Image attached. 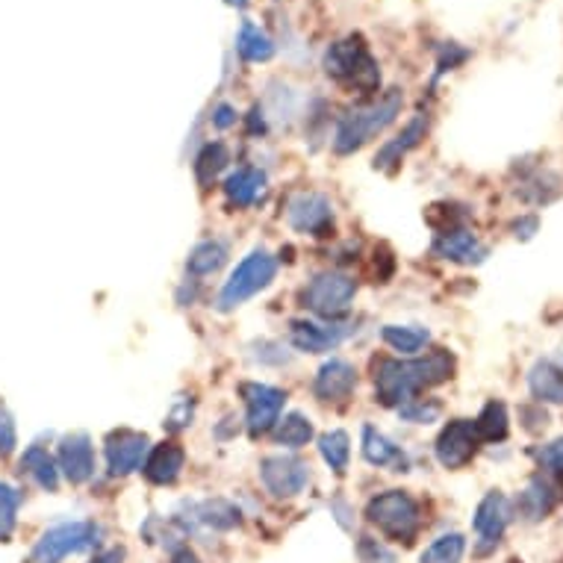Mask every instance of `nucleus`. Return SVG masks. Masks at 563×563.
Segmentation results:
<instances>
[{
	"label": "nucleus",
	"instance_id": "obj_1",
	"mask_svg": "<svg viewBox=\"0 0 563 563\" xmlns=\"http://www.w3.org/2000/svg\"><path fill=\"white\" fill-rule=\"evenodd\" d=\"M452 375L454 354L445 349L428 351L426 357H413V361L384 357V361L375 363V396H378L380 405L401 407L416 393L445 384Z\"/></svg>",
	"mask_w": 563,
	"mask_h": 563
},
{
	"label": "nucleus",
	"instance_id": "obj_2",
	"mask_svg": "<svg viewBox=\"0 0 563 563\" xmlns=\"http://www.w3.org/2000/svg\"><path fill=\"white\" fill-rule=\"evenodd\" d=\"M401 103H405L401 92L393 89V92L380 95L378 101L345 112L340 124H336V133H333V151L345 157V154H354L363 145H369L372 139L384 133L396 121V115L401 112Z\"/></svg>",
	"mask_w": 563,
	"mask_h": 563
},
{
	"label": "nucleus",
	"instance_id": "obj_3",
	"mask_svg": "<svg viewBox=\"0 0 563 563\" xmlns=\"http://www.w3.org/2000/svg\"><path fill=\"white\" fill-rule=\"evenodd\" d=\"M366 522L378 528L380 534L393 543L410 545L422 528V508L407 489H387V493H378L369 499Z\"/></svg>",
	"mask_w": 563,
	"mask_h": 563
},
{
	"label": "nucleus",
	"instance_id": "obj_4",
	"mask_svg": "<svg viewBox=\"0 0 563 563\" xmlns=\"http://www.w3.org/2000/svg\"><path fill=\"white\" fill-rule=\"evenodd\" d=\"M324 75L333 77L336 84L354 86L361 92H375L380 86V71L369 47L363 45L361 36H349L333 42L324 51Z\"/></svg>",
	"mask_w": 563,
	"mask_h": 563
},
{
	"label": "nucleus",
	"instance_id": "obj_5",
	"mask_svg": "<svg viewBox=\"0 0 563 563\" xmlns=\"http://www.w3.org/2000/svg\"><path fill=\"white\" fill-rule=\"evenodd\" d=\"M101 543V526L95 519H71L56 522L38 537L30 561L33 563H63L68 554H84L98 549Z\"/></svg>",
	"mask_w": 563,
	"mask_h": 563
},
{
	"label": "nucleus",
	"instance_id": "obj_6",
	"mask_svg": "<svg viewBox=\"0 0 563 563\" xmlns=\"http://www.w3.org/2000/svg\"><path fill=\"white\" fill-rule=\"evenodd\" d=\"M275 275L277 260L268 251H251L236 266V272L224 280L222 292H219V310H233V307L245 305L249 298L263 292L275 280Z\"/></svg>",
	"mask_w": 563,
	"mask_h": 563
},
{
	"label": "nucleus",
	"instance_id": "obj_7",
	"mask_svg": "<svg viewBox=\"0 0 563 563\" xmlns=\"http://www.w3.org/2000/svg\"><path fill=\"white\" fill-rule=\"evenodd\" d=\"M357 296V284L351 280L349 275H340V272H322L316 275L310 284L301 292V305L310 310V313L322 316V319H336L351 307Z\"/></svg>",
	"mask_w": 563,
	"mask_h": 563
},
{
	"label": "nucleus",
	"instance_id": "obj_8",
	"mask_svg": "<svg viewBox=\"0 0 563 563\" xmlns=\"http://www.w3.org/2000/svg\"><path fill=\"white\" fill-rule=\"evenodd\" d=\"M260 481L275 499H296L310 484V466L289 454H272L260 461Z\"/></svg>",
	"mask_w": 563,
	"mask_h": 563
},
{
	"label": "nucleus",
	"instance_id": "obj_9",
	"mask_svg": "<svg viewBox=\"0 0 563 563\" xmlns=\"http://www.w3.org/2000/svg\"><path fill=\"white\" fill-rule=\"evenodd\" d=\"M242 398H245V426L251 437L272 431L280 422V410L287 405V396L268 384H245Z\"/></svg>",
	"mask_w": 563,
	"mask_h": 563
},
{
	"label": "nucleus",
	"instance_id": "obj_10",
	"mask_svg": "<svg viewBox=\"0 0 563 563\" xmlns=\"http://www.w3.org/2000/svg\"><path fill=\"white\" fill-rule=\"evenodd\" d=\"M478 443L481 440L478 431H475V422H470V419H454V422H449L443 428V434L437 437V463L443 470H461V466H466L475 457Z\"/></svg>",
	"mask_w": 563,
	"mask_h": 563
},
{
	"label": "nucleus",
	"instance_id": "obj_11",
	"mask_svg": "<svg viewBox=\"0 0 563 563\" xmlns=\"http://www.w3.org/2000/svg\"><path fill=\"white\" fill-rule=\"evenodd\" d=\"M287 222L292 231L310 236H328L333 228V207L324 195L298 192L287 203Z\"/></svg>",
	"mask_w": 563,
	"mask_h": 563
},
{
	"label": "nucleus",
	"instance_id": "obj_12",
	"mask_svg": "<svg viewBox=\"0 0 563 563\" xmlns=\"http://www.w3.org/2000/svg\"><path fill=\"white\" fill-rule=\"evenodd\" d=\"M508 522H510L508 499L501 496L499 489H493V493H487V496L478 501L475 517H472V528H475V534H478V554L493 552V549L501 543V537H505V531H508Z\"/></svg>",
	"mask_w": 563,
	"mask_h": 563
},
{
	"label": "nucleus",
	"instance_id": "obj_13",
	"mask_svg": "<svg viewBox=\"0 0 563 563\" xmlns=\"http://www.w3.org/2000/svg\"><path fill=\"white\" fill-rule=\"evenodd\" d=\"M151 443L145 434H139V431H115L107 440V470L115 478H124L130 472L142 470Z\"/></svg>",
	"mask_w": 563,
	"mask_h": 563
},
{
	"label": "nucleus",
	"instance_id": "obj_14",
	"mask_svg": "<svg viewBox=\"0 0 563 563\" xmlns=\"http://www.w3.org/2000/svg\"><path fill=\"white\" fill-rule=\"evenodd\" d=\"M434 254L452 260V263H461V266H478L487 260V245L466 228H449L437 236Z\"/></svg>",
	"mask_w": 563,
	"mask_h": 563
},
{
	"label": "nucleus",
	"instance_id": "obj_15",
	"mask_svg": "<svg viewBox=\"0 0 563 563\" xmlns=\"http://www.w3.org/2000/svg\"><path fill=\"white\" fill-rule=\"evenodd\" d=\"M59 472L71 484H86L95 475V445L86 434H68L59 443Z\"/></svg>",
	"mask_w": 563,
	"mask_h": 563
},
{
	"label": "nucleus",
	"instance_id": "obj_16",
	"mask_svg": "<svg viewBox=\"0 0 563 563\" xmlns=\"http://www.w3.org/2000/svg\"><path fill=\"white\" fill-rule=\"evenodd\" d=\"M357 387V372L349 361H328L313 380V393L324 405H340Z\"/></svg>",
	"mask_w": 563,
	"mask_h": 563
},
{
	"label": "nucleus",
	"instance_id": "obj_17",
	"mask_svg": "<svg viewBox=\"0 0 563 563\" xmlns=\"http://www.w3.org/2000/svg\"><path fill=\"white\" fill-rule=\"evenodd\" d=\"M186 463V452L177 443H163L154 445L142 463V472H145V478L151 484H157V487H168V484H175L180 478V472H184Z\"/></svg>",
	"mask_w": 563,
	"mask_h": 563
},
{
	"label": "nucleus",
	"instance_id": "obj_18",
	"mask_svg": "<svg viewBox=\"0 0 563 563\" xmlns=\"http://www.w3.org/2000/svg\"><path fill=\"white\" fill-rule=\"evenodd\" d=\"M345 336H349L345 328H331V324L292 322V328H289V342H292L298 351H307V354L333 351Z\"/></svg>",
	"mask_w": 563,
	"mask_h": 563
},
{
	"label": "nucleus",
	"instance_id": "obj_19",
	"mask_svg": "<svg viewBox=\"0 0 563 563\" xmlns=\"http://www.w3.org/2000/svg\"><path fill=\"white\" fill-rule=\"evenodd\" d=\"M558 501H561V496H558V487H554L552 481L531 478V484L519 493L517 514L526 522H540V519H545L558 508Z\"/></svg>",
	"mask_w": 563,
	"mask_h": 563
},
{
	"label": "nucleus",
	"instance_id": "obj_20",
	"mask_svg": "<svg viewBox=\"0 0 563 563\" xmlns=\"http://www.w3.org/2000/svg\"><path fill=\"white\" fill-rule=\"evenodd\" d=\"M428 133V119L426 115H416L405 124V130L398 133L396 139H389L387 145L375 154V168H393L396 163H401L407 151H413Z\"/></svg>",
	"mask_w": 563,
	"mask_h": 563
},
{
	"label": "nucleus",
	"instance_id": "obj_21",
	"mask_svg": "<svg viewBox=\"0 0 563 563\" xmlns=\"http://www.w3.org/2000/svg\"><path fill=\"white\" fill-rule=\"evenodd\" d=\"M263 192H266V175L260 168L242 166L224 180V195L233 207H251L263 198Z\"/></svg>",
	"mask_w": 563,
	"mask_h": 563
},
{
	"label": "nucleus",
	"instance_id": "obj_22",
	"mask_svg": "<svg viewBox=\"0 0 563 563\" xmlns=\"http://www.w3.org/2000/svg\"><path fill=\"white\" fill-rule=\"evenodd\" d=\"M528 389L537 405H563V369L549 361L534 363V369L528 372Z\"/></svg>",
	"mask_w": 563,
	"mask_h": 563
},
{
	"label": "nucleus",
	"instance_id": "obj_23",
	"mask_svg": "<svg viewBox=\"0 0 563 563\" xmlns=\"http://www.w3.org/2000/svg\"><path fill=\"white\" fill-rule=\"evenodd\" d=\"M192 519L198 526L213 528V531H233V528H240L242 514L228 499H207L192 505Z\"/></svg>",
	"mask_w": 563,
	"mask_h": 563
},
{
	"label": "nucleus",
	"instance_id": "obj_24",
	"mask_svg": "<svg viewBox=\"0 0 563 563\" xmlns=\"http://www.w3.org/2000/svg\"><path fill=\"white\" fill-rule=\"evenodd\" d=\"M21 470L47 493H56V487H59V463L42 445H30L27 452L21 454Z\"/></svg>",
	"mask_w": 563,
	"mask_h": 563
},
{
	"label": "nucleus",
	"instance_id": "obj_25",
	"mask_svg": "<svg viewBox=\"0 0 563 563\" xmlns=\"http://www.w3.org/2000/svg\"><path fill=\"white\" fill-rule=\"evenodd\" d=\"M384 342H387L389 349L398 351L401 357H416L419 351L426 349L428 340H431V333L422 324H387L384 331H380Z\"/></svg>",
	"mask_w": 563,
	"mask_h": 563
},
{
	"label": "nucleus",
	"instance_id": "obj_26",
	"mask_svg": "<svg viewBox=\"0 0 563 563\" xmlns=\"http://www.w3.org/2000/svg\"><path fill=\"white\" fill-rule=\"evenodd\" d=\"M363 457L372 463V466H398V472H405V452L393 445L387 437L375 431V428H363Z\"/></svg>",
	"mask_w": 563,
	"mask_h": 563
},
{
	"label": "nucleus",
	"instance_id": "obj_27",
	"mask_svg": "<svg viewBox=\"0 0 563 563\" xmlns=\"http://www.w3.org/2000/svg\"><path fill=\"white\" fill-rule=\"evenodd\" d=\"M224 263H228V245L219 240H207L195 245L189 260H186V268H189V275L207 277L216 275Z\"/></svg>",
	"mask_w": 563,
	"mask_h": 563
},
{
	"label": "nucleus",
	"instance_id": "obj_28",
	"mask_svg": "<svg viewBox=\"0 0 563 563\" xmlns=\"http://www.w3.org/2000/svg\"><path fill=\"white\" fill-rule=\"evenodd\" d=\"M236 51L245 63H268L275 56V42L257 24L245 21L240 27V36H236Z\"/></svg>",
	"mask_w": 563,
	"mask_h": 563
},
{
	"label": "nucleus",
	"instance_id": "obj_29",
	"mask_svg": "<svg viewBox=\"0 0 563 563\" xmlns=\"http://www.w3.org/2000/svg\"><path fill=\"white\" fill-rule=\"evenodd\" d=\"M475 431H478V440H484V443H501L510 431L508 407L501 405V401L484 405V410L475 419Z\"/></svg>",
	"mask_w": 563,
	"mask_h": 563
},
{
	"label": "nucleus",
	"instance_id": "obj_30",
	"mask_svg": "<svg viewBox=\"0 0 563 563\" xmlns=\"http://www.w3.org/2000/svg\"><path fill=\"white\" fill-rule=\"evenodd\" d=\"M313 440V422L301 413L284 416L275 426V443L284 449H301Z\"/></svg>",
	"mask_w": 563,
	"mask_h": 563
},
{
	"label": "nucleus",
	"instance_id": "obj_31",
	"mask_svg": "<svg viewBox=\"0 0 563 563\" xmlns=\"http://www.w3.org/2000/svg\"><path fill=\"white\" fill-rule=\"evenodd\" d=\"M319 454H322V461L331 466L336 475H345L351 461V440L345 431H328L319 440Z\"/></svg>",
	"mask_w": 563,
	"mask_h": 563
},
{
	"label": "nucleus",
	"instance_id": "obj_32",
	"mask_svg": "<svg viewBox=\"0 0 563 563\" xmlns=\"http://www.w3.org/2000/svg\"><path fill=\"white\" fill-rule=\"evenodd\" d=\"M231 163L228 157V148H224L222 142H213V145H207V148L198 154L195 159V177H198V184L201 186H210L216 177L222 175V168Z\"/></svg>",
	"mask_w": 563,
	"mask_h": 563
},
{
	"label": "nucleus",
	"instance_id": "obj_33",
	"mask_svg": "<svg viewBox=\"0 0 563 563\" xmlns=\"http://www.w3.org/2000/svg\"><path fill=\"white\" fill-rule=\"evenodd\" d=\"M463 554H466L463 534H443L419 554V563H461Z\"/></svg>",
	"mask_w": 563,
	"mask_h": 563
},
{
	"label": "nucleus",
	"instance_id": "obj_34",
	"mask_svg": "<svg viewBox=\"0 0 563 563\" xmlns=\"http://www.w3.org/2000/svg\"><path fill=\"white\" fill-rule=\"evenodd\" d=\"M19 508H21V493L12 484L0 481V543H7L15 534L19 526Z\"/></svg>",
	"mask_w": 563,
	"mask_h": 563
},
{
	"label": "nucleus",
	"instance_id": "obj_35",
	"mask_svg": "<svg viewBox=\"0 0 563 563\" xmlns=\"http://www.w3.org/2000/svg\"><path fill=\"white\" fill-rule=\"evenodd\" d=\"M443 413V405L440 401H431V398H410L407 405L398 407V416L405 422H413V426H428V422H437Z\"/></svg>",
	"mask_w": 563,
	"mask_h": 563
},
{
	"label": "nucleus",
	"instance_id": "obj_36",
	"mask_svg": "<svg viewBox=\"0 0 563 563\" xmlns=\"http://www.w3.org/2000/svg\"><path fill=\"white\" fill-rule=\"evenodd\" d=\"M357 554L363 563H396V552L375 540V537H361L357 540Z\"/></svg>",
	"mask_w": 563,
	"mask_h": 563
},
{
	"label": "nucleus",
	"instance_id": "obj_37",
	"mask_svg": "<svg viewBox=\"0 0 563 563\" xmlns=\"http://www.w3.org/2000/svg\"><path fill=\"white\" fill-rule=\"evenodd\" d=\"M537 461H540L543 470L554 472V475H563V437L561 440H554V443L543 445V449L537 452Z\"/></svg>",
	"mask_w": 563,
	"mask_h": 563
},
{
	"label": "nucleus",
	"instance_id": "obj_38",
	"mask_svg": "<svg viewBox=\"0 0 563 563\" xmlns=\"http://www.w3.org/2000/svg\"><path fill=\"white\" fill-rule=\"evenodd\" d=\"M189 422H192V398L180 396L175 401V407H172V413H168L166 428L168 431H184Z\"/></svg>",
	"mask_w": 563,
	"mask_h": 563
},
{
	"label": "nucleus",
	"instance_id": "obj_39",
	"mask_svg": "<svg viewBox=\"0 0 563 563\" xmlns=\"http://www.w3.org/2000/svg\"><path fill=\"white\" fill-rule=\"evenodd\" d=\"M15 443H19V437H15V422H12V416L0 407V454L15 452Z\"/></svg>",
	"mask_w": 563,
	"mask_h": 563
},
{
	"label": "nucleus",
	"instance_id": "obj_40",
	"mask_svg": "<svg viewBox=\"0 0 563 563\" xmlns=\"http://www.w3.org/2000/svg\"><path fill=\"white\" fill-rule=\"evenodd\" d=\"M213 124L219 130H228V128H233V124H236V110H233L231 103H219V107H216Z\"/></svg>",
	"mask_w": 563,
	"mask_h": 563
},
{
	"label": "nucleus",
	"instance_id": "obj_41",
	"mask_svg": "<svg viewBox=\"0 0 563 563\" xmlns=\"http://www.w3.org/2000/svg\"><path fill=\"white\" fill-rule=\"evenodd\" d=\"M537 228H540L537 216H526V219H519V222L514 224V231H517V240H531V236L537 233Z\"/></svg>",
	"mask_w": 563,
	"mask_h": 563
},
{
	"label": "nucleus",
	"instance_id": "obj_42",
	"mask_svg": "<svg viewBox=\"0 0 563 563\" xmlns=\"http://www.w3.org/2000/svg\"><path fill=\"white\" fill-rule=\"evenodd\" d=\"M168 563H201V558H198L189 545H177L175 552H172V558H168Z\"/></svg>",
	"mask_w": 563,
	"mask_h": 563
},
{
	"label": "nucleus",
	"instance_id": "obj_43",
	"mask_svg": "<svg viewBox=\"0 0 563 563\" xmlns=\"http://www.w3.org/2000/svg\"><path fill=\"white\" fill-rule=\"evenodd\" d=\"M331 510H333V514H340V517H336V522H340V526L342 528H351V510L349 508H345V501H342V499H336V501H333V505H331Z\"/></svg>",
	"mask_w": 563,
	"mask_h": 563
},
{
	"label": "nucleus",
	"instance_id": "obj_44",
	"mask_svg": "<svg viewBox=\"0 0 563 563\" xmlns=\"http://www.w3.org/2000/svg\"><path fill=\"white\" fill-rule=\"evenodd\" d=\"M124 561V549H110V552L98 554L92 563H121Z\"/></svg>",
	"mask_w": 563,
	"mask_h": 563
},
{
	"label": "nucleus",
	"instance_id": "obj_45",
	"mask_svg": "<svg viewBox=\"0 0 563 563\" xmlns=\"http://www.w3.org/2000/svg\"><path fill=\"white\" fill-rule=\"evenodd\" d=\"M228 3H231V7H245L249 0H228Z\"/></svg>",
	"mask_w": 563,
	"mask_h": 563
}]
</instances>
